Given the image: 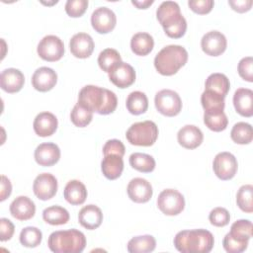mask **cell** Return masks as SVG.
<instances>
[{"mask_svg": "<svg viewBox=\"0 0 253 253\" xmlns=\"http://www.w3.org/2000/svg\"><path fill=\"white\" fill-rule=\"evenodd\" d=\"M58 126L56 117L50 112H42L37 115L34 120V130L42 137H46L52 135Z\"/></svg>", "mask_w": 253, "mask_h": 253, "instance_id": "obj_21", "label": "cell"}, {"mask_svg": "<svg viewBox=\"0 0 253 253\" xmlns=\"http://www.w3.org/2000/svg\"><path fill=\"white\" fill-rule=\"evenodd\" d=\"M157 207L166 215H177L185 208V199L179 191L165 189L157 198Z\"/></svg>", "mask_w": 253, "mask_h": 253, "instance_id": "obj_8", "label": "cell"}, {"mask_svg": "<svg viewBox=\"0 0 253 253\" xmlns=\"http://www.w3.org/2000/svg\"><path fill=\"white\" fill-rule=\"evenodd\" d=\"M237 168L238 163L235 156L227 151L217 153L212 162L214 174L224 181L232 179L237 172Z\"/></svg>", "mask_w": 253, "mask_h": 253, "instance_id": "obj_10", "label": "cell"}, {"mask_svg": "<svg viewBox=\"0 0 253 253\" xmlns=\"http://www.w3.org/2000/svg\"><path fill=\"white\" fill-rule=\"evenodd\" d=\"M15 226L13 222L5 217L0 218V240L7 241L10 240L14 234Z\"/></svg>", "mask_w": 253, "mask_h": 253, "instance_id": "obj_47", "label": "cell"}, {"mask_svg": "<svg viewBox=\"0 0 253 253\" xmlns=\"http://www.w3.org/2000/svg\"><path fill=\"white\" fill-rule=\"evenodd\" d=\"M12 192V185L10 180L5 176L2 175L1 176V193H0V201L3 202L5 201Z\"/></svg>", "mask_w": 253, "mask_h": 253, "instance_id": "obj_49", "label": "cell"}, {"mask_svg": "<svg viewBox=\"0 0 253 253\" xmlns=\"http://www.w3.org/2000/svg\"><path fill=\"white\" fill-rule=\"evenodd\" d=\"M47 245L54 253H80L86 246V237L75 228L57 230L49 235Z\"/></svg>", "mask_w": 253, "mask_h": 253, "instance_id": "obj_5", "label": "cell"}, {"mask_svg": "<svg viewBox=\"0 0 253 253\" xmlns=\"http://www.w3.org/2000/svg\"><path fill=\"white\" fill-rule=\"evenodd\" d=\"M237 70L242 79L248 82H253V58L251 56H246L240 59Z\"/></svg>", "mask_w": 253, "mask_h": 253, "instance_id": "obj_43", "label": "cell"}, {"mask_svg": "<svg viewBox=\"0 0 253 253\" xmlns=\"http://www.w3.org/2000/svg\"><path fill=\"white\" fill-rule=\"evenodd\" d=\"M126 137L132 145L151 146L158 137V127L152 121L134 123L126 130Z\"/></svg>", "mask_w": 253, "mask_h": 253, "instance_id": "obj_6", "label": "cell"}, {"mask_svg": "<svg viewBox=\"0 0 253 253\" xmlns=\"http://www.w3.org/2000/svg\"><path fill=\"white\" fill-rule=\"evenodd\" d=\"M154 46V40L148 33L140 32L132 36L130 40V48L136 55L144 56L151 52Z\"/></svg>", "mask_w": 253, "mask_h": 253, "instance_id": "obj_27", "label": "cell"}, {"mask_svg": "<svg viewBox=\"0 0 253 253\" xmlns=\"http://www.w3.org/2000/svg\"><path fill=\"white\" fill-rule=\"evenodd\" d=\"M25 83V76L17 68L4 69L0 74V86L7 93L19 92Z\"/></svg>", "mask_w": 253, "mask_h": 253, "instance_id": "obj_20", "label": "cell"}, {"mask_svg": "<svg viewBox=\"0 0 253 253\" xmlns=\"http://www.w3.org/2000/svg\"><path fill=\"white\" fill-rule=\"evenodd\" d=\"M127 111L132 115H140L147 111L148 99L141 91H133L128 94L126 103Z\"/></svg>", "mask_w": 253, "mask_h": 253, "instance_id": "obj_30", "label": "cell"}, {"mask_svg": "<svg viewBox=\"0 0 253 253\" xmlns=\"http://www.w3.org/2000/svg\"><path fill=\"white\" fill-rule=\"evenodd\" d=\"M78 102L100 115L113 113L118 105L117 96L113 91L95 85L84 86L79 92Z\"/></svg>", "mask_w": 253, "mask_h": 253, "instance_id": "obj_1", "label": "cell"}, {"mask_svg": "<svg viewBox=\"0 0 253 253\" xmlns=\"http://www.w3.org/2000/svg\"><path fill=\"white\" fill-rule=\"evenodd\" d=\"M101 169L104 176L109 180L118 179L124 170L123 157L116 154L104 155L101 162Z\"/></svg>", "mask_w": 253, "mask_h": 253, "instance_id": "obj_25", "label": "cell"}, {"mask_svg": "<svg viewBox=\"0 0 253 253\" xmlns=\"http://www.w3.org/2000/svg\"><path fill=\"white\" fill-rule=\"evenodd\" d=\"M156 17L169 38L179 39L185 35L187 22L181 13L178 3L163 1L156 10Z\"/></svg>", "mask_w": 253, "mask_h": 253, "instance_id": "obj_3", "label": "cell"}, {"mask_svg": "<svg viewBox=\"0 0 253 253\" xmlns=\"http://www.w3.org/2000/svg\"><path fill=\"white\" fill-rule=\"evenodd\" d=\"M235 111L246 118L253 115V91L248 88H238L233 95Z\"/></svg>", "mask_w": 253, "mask_h": 253, "instance_id": "obj_24", "label": "cell"}, {"mask_svg": "<svg viewBox=\"0 0 253 253\" xmlns=\"http://www.w3.org/2000/svg\"><path fill=\"white\" fill-rule=\"evenodd\" d=\"M19 239L23 246L35 248L41 244L42 239V233L38 227L27 226L21 230Z\"/></svg>", "mask_w": 253, "mask_h": 253, "instance_id": "obj_38", "label": "cell"}, {"mask_svg": "<svg viewBox=\"0 0 253 253\" xmlns=\"http://www.w3.org/2000/svg\"><path fill=\"white\" fill-rule=\"evenodd\" d=\"M10 212L18 220H28L35 215L36 206L30 198L19 196L11 203Z\"/></svg>", "mask_w": 253, "mask_h": 253, "instance_id": "obj_22", "label": "cell"}, {"mask_svg": "<svg viewBox=\"0 0 253 253\" xmlns=\"http://www.w3.org/2000/svg\"><path fill=\"white\" fill-rule=\"evenodd\" d=\"M223 248L228 253H241L246 250L248 246V242H242L235 240L230 236L229 233H227L222 241Z\"/></svg>", "mask_w": 253, "mask_h": 253, "instance_id": "obj_44", "label": "cell"}, {"mask_svg": "<svg viewBox=\"0 0 253 253\" xmlns=\"http://www.w3.org/2000/svg\"><path fill=\"white\" fill-rule=\"evenodd\" d=\"M230 82L229 79L222 73L211 74L205 83V90H211L225 97L229 91Z\"/></svg>", "mask_w": 253, "mask_h": 253, "instance_id": "obj_32", "label": "cell"}, {"mask_svg": "<svg viewBox=\"0 0 253 253\" xmlns=\"http://www.w3.org/2000/svg\"><path fill=\"white\" fill-rule=\"evenodd\" d=\"M214 244L211 232L207 229L179 231L174 237V245L182 253H209Z\"/></svg>", "mask_w": 253, "mask_h": 253, "instance_id": "obj_2", "label": "cell"}, {"mask_svg": "<svg viewBox=\"0 0 253 253\" xmlns=\"http://www.w3.org/2000/svg\"><path fill=\"white\" fill-rule=\"evenodd\" d=\"M214 2L212 0H189L188 5L197 14H208L211 11Z\"/></svg>", "mask_w": 253, "mask_h": 253, "instance_id": "obj_46", "label": "cell"}, {"mask_svg": "<svg viewBox=\"0 0 253 253\" xmlns=\"http://www.w3.org/2000/svg\"><path fill=\"white\" fill-rule=\"evenodd\" d=\"M228 4L234 11L244 13L251 9L253 2L252 0H228Z\"/></svg>", "mask_w": 253, "mask_h": 253, "instance_id": "obj_48", "label": "cell"}, {"mask_svg": "<svg viewBox=\"0 0 253 253\" xmlns=\"http://www.w3.org/2000/svg\"><path fill=\"white\" fill-rule=\"evenodd\" d=\"M78 221L86 229H96L103 221V212L99 207L95 205H87L80 210L78 213Z\"/></svg>", "mask_w": 253, "mask_h": 253, "instance_id": "obj_23", "label": "cell"}, {"mask_svg": "<svg viewBox=\"0 0 253 253\" xmlns=\"http://www.w3.org/2000/svg\"><path fill=\"white\" fill-rule=\"evenodd\" d=\"M204 123L211 130L221 131L227 126L228 120L224 112L218 113H204Z\"/></svg>", "mask_w": 253, "mask_h": 253, "instance_id": "obj_39", "label": "cell"}, {"mask_svg": "<svg viewBox=\"0 0 253 253\" xmlns=\"http://www.w3.org/2000/svg\"><path fill=\"white\" fill-rule=\"evenodd\" d=\"M209 219L212 225L217 227H222L229 223L230 214L226 209L217 207L211 211L209 214Z\"/></svg>", "mask_w": 253, "mask_h": 253, "instance_id": "obj_41", "label": "cell"}, {"mask_svg": "<svg viewBox=\"0 0 253 253\" xmlns=\"http://www.w3.org/2000/svg\"><path fill=\"white\" fill-rule=\"evenodd\" d=\"M154 104L157 111L166 116H177L182 110V100L177 92L170 89H162L156 93Z\"/></svg>", "mask_w": 253, "mask_h": 253, "instance_id": "obj_7", "label": "cell"}, {"mask_svg": "<svg viewBox=\"0 0 253 253\" xmlns=\"http://www.w3.org/2000/svg\"><path fill=\"white\" fill-rule=\"evenodd\" d=\"M110 81L119 88H126L135 81V71L133 67L124 61L116 63L108 72Z\"/></svg>", "mask_w": 253, "mask_h": 253, "instance_id": "obj_11", "label": "cell"}, {"mask_svg": "<svg viewBox=\"0 0 253 253\" xmlns=\"http://www.w3.org/2000/svg\"><path fill=\"white\" fill-rule=\"evenodd\" d=\"M120 61H122V57L119 51L114 48H106L102 50L98 56V64L100 68L107 73L116 63Z\"/></svg>", "mask_w": 253, "mask_h": 253, "instance_id": "obj_40", "label": "cell"}, {"mask_svg": "<svg viewBox=\"0 0 253 253\" xmlns=\"http://www.w3.org/2000/svg\"><path fill=\"white\" fill-rule=\"evenodd\" d=\"M228 233L235 240L249 242L252 237V222L248 219H238L232 223Z\"/></svg>", "mask_w": 253, "mask_h": 253, "instance_id": "obj_35", "label": "cell"}, {"mask_svg": "<svg viewBox=\"0 0 253 253\" xmlns=\"http://www.w3.org/2000/svg\"><path fill=\"white\" fill-rule=\"evenodd\" d=\"M65 200L73 205H82L87 198V190L85 185L79 180H70L63 191Z\"/></svg>", "mask_w": 253, "mask_h": 253, "instance_id": "obj_26", "label": "cell"}, {"mask_svg": "<svg viewBox=\"0 0 253 253\" xmlns=\"http://www.w3.org/2000/svg\"><path fill=\"white\" fill-rule=\"evenodd\" d=\"M236 204L244 212L251 213L253 211V186L251 184L239 188L236 194Z\"/></svg>", "mask_w": 253, "mask_h": 253, "instance_id": "obj_37", "label": "cell"}, {"mask_svg": "<svg viewBox=\"0 0 253 253\" xmlns=\"http://www.w3.org/2000/svg\"><path fill=\"white\" fill-rule=\"evenodd\" d=\"M203 51L211 56H218L222 54L227 46L225 36L218 31H211L205 34L201 40Z\"/></svg>", "mask_w": 253, "mask_h": 253, "instance_id": "obj_14", "label": "cell"}, {"mask_svg": "<svg viewBox=\"0 0 253 253\" xmlns=\"http://www.w3.org/2000/svg\"><path fill=\"white\" fill-rule=\"evenodd\" d=\"M91 24L97 33L108 34L116 27L117 17L110 8L99 7L91 15Z\"/></svg>", "mask_w": 253, "mask_h": 253, "instance_id": "obj_13", "label": "cell"}, {"mask_svg": "<svg viewBox=\"0 0 253 253\" xmlns=\"http://www.w3.org/2000/svg\"><path fill=\"white\" fill-rule=\"evenodd\" d=\"M69 48L75 57L87 58L94 50V41L92 37L86 33H77L71 38Z\"/></svg>", "mask_w": 253, "mask_h": 253, "instance_id": "obj_17", "label": "cell"}, {"mask_svg": "<svg viewBox=\"0 0 253 253\" xmlns=\"http://www.w3.org/2000/svg\"><path fill=\"white\" fill-rule=\"evenodd\" d=\"M34 156L39 165L44 167L52 166L60 158V149L53 142H43L37 146Z\"/></svg>", "mask_w": 253, "mask_h": 253, "instance_id": "obj_16", "label": "cell"}, {"mask_svg": "<svg viewBox=\"0 0 253 253\" xmlns=\"http://www.w3.org/2000/svg\"><path fill=\"white\" fill-rule=\"evenodd\" d=\"M57 187V180L52 174L42 173L36 177L33 184V191L38 199L47 201L55 196Z\"/></svg>", "mask_w": 253, "mask_h": 253, "instance_id": "obj_12", "label": "cell"}, {"mask_svg": "<svg viewBox=\"0 0 253 253\" xmlns=\"http://www.w3.org/2000/svg\"><path fill=\"white\" fill-rule=\"evenodd\" d=\"M126 192L128 195V198L134 202V203H146L148 202L152 195L153 190L151 184L143 178H133L129 181Z\"/></svg>", "mask_w": 253, "mask_h": 253, "instance_id": "obj_15", "label": "cell"}, {"mask_svg": "<svg viewBox=\"0 0 253 253\" xmlns=\"http://www.w3.org/2000/svg\"><path fill=\"white\" fill-rule=\"evenodd\" d=\"M126 152V148L124 143L119 139H109L103 146L104 155L108 154H116L121 157L124 156Z\"/></svg>", "mask_w": 253, "mask_h": 253, "instance_id": "obj_45", "label": "cell"}, {"mask_svg": "<svg viewBox=\"0 0 253 253\" xmlns=\"http://www.w3.org/2000/svg\"><path fill=\"white\" fill-rule=\"evenodd\" d=\"M156 247V240L152 235H139L132 237L127 242V251L129 253H148Z\"/></svg>", "mask_w": 253, "mask_h": 253, "instance_id": "obj_29", "label": "cell"}, {"mask_svg": "<svg viewBox=\"0 0 253 253\" xmlns=\"http://www.w3.org/2000/svg\"><path fill=\"white\" fill-rule=\"evenodd\" d=\"M129 164L133 169L143 173L152 172L155 168L154 158L149 154L141 152H134L130 154Z\"/></svg>", "mask_w": 253, "mask_h": 253, "instance_id": "obj_34", "label": "cell"}, {"mask_svg": "<svg viewBox=\"0 0 253 253\" xmlns=\"http://www.w3.org/2000/svg\"><path fill=\"white\" fill-rule=\"evenodd\" d=\"M153 0H143V1H134L132 0L131 3L136 6L138 9H146L148 6L153 4Z\"/></svg>", "mask_w": 253, "mask_h": 253, "instance_id": "obj_50", "label": "cell"}, {"mask_svg": "<svg viewBox=\"0 0 253 253\" xmlns=\"http://www.w3.org/2000/svg\"><path fill=\"white\" fill-rule=\"evenodd\" d=\"M188 51L179 44H169L164 46L154 58V66L158 73L171 76L186 64Z\"/></svg>", "mask_w": 253, "mask_h": 253, "instance_id": "obj_4", "label": "cell"}, {"mask_svg": "<svg viewBox=\"0 0 253 253\" xmlns=\"http://www.w3.org/2000/svg\"><path fill=\"white\" fill-rule=\"evenodd\" d=\"M231 139L238 144H248L253 139V130L250 124L245 122L236 123L230 131Z\"/></svg>", "mask_w": 253, "mask_h": 253, "instance_id": "obj_33", "label": "cell"}, {"mask_svg": "<svg viewBox=\"0 0 253 253\" xmlns=\"http://www.w3.org/2000/svg\"><path fill=\"white\" fill-rule=\"evenodd\" d=\"M223 96L211 90H205L201 95V103L206 113H218L224 110Z\"/></svg>", "mask_w": 253, "mask_h": 253, "instance_id": "obj_28", "label": "cell"}, {"mask_svg": "<svg viewBox=\"0 0 253 253\" xmlns=\"http://www.w3.org/2000/svg\"><path fill=\"white\" fill-rule=\"evenodd\" d=\"M70 119L74 126L84 127L91 123L93 119V112L81 103L77 102L70 113Z\"/></svg>", "mask_w": 253, "mask_h": 253, "instance_id": "obj_36", "label": "cell"}, {"mask_svg": "<svg viewBox=\"0 0 253 253\" xmlns=\"http://www.w3.org/2000/svg\"><path fill=\"white\" fill-rule=\"evenodd\" d=\"M177 139L181 146L187 149H195L202 144L204 134L198 126L194 125H186L179 129Z\"/></svg>", "mask_w": 253, "mask_h": 253, "instance_id": "obj_19", "label": "cell"}, {"mask_svg": "<svg viewBox=\"0 0 253 253\" xmlns=\"http://www.w3.org/2000/svg\"><path fill=\"white\" fill-rule=\"evenodd\" d=\"M56 82V72L52 68L46 66L38 68L32 76V85L40 92H47L51 90L55 86Z\"/></svg>", "mask_w": 253, "mask_h": 253, "instance_id": "obj_18", "label": "cell"}, {"mask_svg": "<svg viewBox=\"0 0 253 253\" xmlns=\"http://www.w3.org/2000/svg\"><path fill=\"white\" fill-rule=\"evenodd\" d=\"M69 212L60 206H50L42 211L43 220L51 225H61L69 220Z\"/></svg>", "mask_w": 253, "mask_h": 253, "instance_id": "obj_31", "label": "cell"}, {"mask_svg": "<svg viewBox=\"0 0 253 253\" xmlns=\"http://www.w3.org/2000/svg\"><path fill=\"white\" fill-rule=\"evenodd\" d=\"M37 51L42 59L53 62L59 60L63 56L64 44L57 36L47 35L39 42Z\"/></svg>", "mask_w": 253, "mask_h": 253, "instance_id": "obj_9", "label": "cell"}, {"mask_svg": "<svg viewBox=\"0 0 253 253\" xmlns=\"http://www.w3.org/2000/svg\"><path fill=\"white\" fill-rule=\"evenodd\" d=\"M88 7L87 0H67L65 3V12L72 18L81 17Z\"/></svg>", "mask_w": 253, "mask_h": 253, "instance_id": "obj_42", "label": "cell"}]
</instances>
